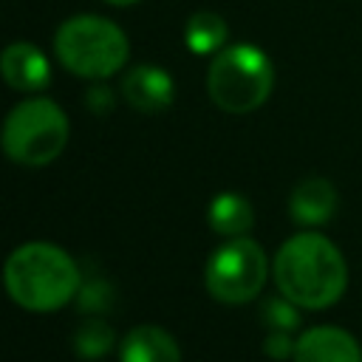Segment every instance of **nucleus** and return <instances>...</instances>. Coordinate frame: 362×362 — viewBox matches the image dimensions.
I'll list each match as a JSON object with an SVG mask.
<instances>
[{
    "label": "nucleus",
    "instance_id": "obj_7",
    "mask_svg": "<svg viewBox=\"0 0 362 362\" xmlns=\"http://www.w3.org/2000/svg\"><path fill=\"white\" fill-rule=\"evenodd\" d=\"M0 76L20 93H40L51 85V62L34 42L17 40L0 51Z\"/></svg>",
    "mask_w": 362,
    "mask_h": 362
},
{
    "label": "nucleus",
    "instance_id": "obj_8",
    "mask_svg": "<svg viewBox=\"0 0 362 362\" xmlns=\"http://www.w3.org/2000/svg\"><path fill=\"white\" fill-rule=\"evenodd\" d=\"M291 362H362V345L339 325H311L297 337Z\"/></svg>",
    "mask_w": 362,
    "mask_h": 362
},
{
    "label": "nucleus",
    "instance_id": "obj_3",
    "mask_svg": "<svg viewBox=\"0 0 362 362\" xmlns=\"http://www.w3.org/2000/svg\"><path fill=\"white\" fill-rule=\"evenodd\" d=\"M59 65L79 79H107L130 59V40L119 23L102 14H74L54 34Z\"/></svg>",
    "mask_w": 362,
    "mask_h": 362
},
{
    "label": "nucleus",
    "instance_id": "obj_5",
    "mask_svg": "<svg viewBox=\"0 0 362 362\" xmlns=\"http://www.w3.org/2000/svg\"><path fill=\"white\" fill-rule=\"evenodd\" d=\"M274 90V65L252 42L223 45L206 68V93L223 113H252Z\"/></svg>",
    "mask_w": 362,
    "mask_h": 362
},
{
    "label": "nucleus",
    "instance_id": "obj_17",
    "mask_svg": "<svg viewBox=\"0 0 362 362\" xmlns=\"http://www.w3.org/2000/svg\"><path fill=\"white\" fill-rule=\"evenodd\" d=\"M294 348H297V337H291L288 331H269L266 339H263V354L274 362H286L294 356Z\"/></svg>",
    "mask_w": 362,
    "mask_h": 362
},
{
    "label": "nucleus",
    "instance_id": "obj_6",
    "mask_svg": "<svg viewBox=\"0 0 362 362\" xmlns=\"http://www.w3.org/2000/svg\"><path fill=\"white\" fill-rule=\"evenodd\" d=\"M269 272H272L269 257L255 238L249 235L226 238L206 257L204 286L212 300L226 305H243L263 291Z\"/></svg>",
    "mask_w": 362,
    "mask_h": 362
},
{
    "label": "nucleus",
    "instance_id": "obj_4",
    "mask_svg": "<svg viewBox=\"0 0 362 362\" xmlns=\"http://www.w3.org/2000/svg\"><path fill=\"white\" fill-rule=\"evenodd\" d=\"M68 113L48 96L31 93L17 102L0 127V147L8 161L23 167H45L68 147Z\"/></svg>",
    "mask_w": 362,
    "mask_h": 362
},
{
    "label": "nucleus",
    "instance_id": "obj_19",
    "mask_svg": "<svg viewBox=\"0 0 362 362\" xmlns=\"http://www.w3.org/2000/svg\"><path fill=\"white\" fill-rule=\"evenodd\" d=\"M105 3H107V6H122V8H124V6H136L139 0H105Z\"/></svg>",
    "mask_w": 362,
    "mask_h": 362
},
{
    "label": "nucleus",
    "instance_id": "obj_16",
    "mask_svg": "<svg viewBox=\"0 0 362 362\" xmlns=\"http://www.w3.org/2000/svg\"><path fill=\"white\" fill-rule=\"evenodd\" d=\"M76 305L88 314H102L113 305V286L102 277H90L88 283L82 280L79 294H76Z\"/></svg>",
    "mask_w": 362,
    "mask_h": 362
},
{
    "label": "nucleus",
    "instance_id": "obj_10",
    "mask_svg": "<svg viewBox=\"0 0 362 362\" xmlns=\"http://www.w3.org/2000/svg\"><path fill=\"white\" fill-rule=\"evenodd\" d=\"M339 206V192L331 178L325 175H308L297 181V187L288 195V215L297 226L314 229L328 223L337 215Z\"/></svg>",
    "mask_w": 362,
    "mask_h": 362
},
{
    "label": "nucleus",
    "instance_id": "obj_9",
    "mask_svg": "<svg viewBox=\"0 0 362 362\" xmlns=\"http://www.w3.org/2000/svg\"><path fill=\"white\" fill-rule=\"evenodd\" d=\"M122 96L130 107H136L141 113H161L175 99V82H173L170 71H164L161 65L139 62L136 68H130L124 74Z\"/></svg>",
    "mask_w": 362,
    "mask_h": 362
},
{
    "label": "nucleus",
    "instance_id": "obj_13",
    "mask_svg": "<svg viewBox=\"0 0 362 362\" xmlns=\"http://www.w3.org/2000/svg\"><path fill=\"white\" fill-rule=\"evenodd\" d=\"M229 40V23L218 11H195L184 23V45L198 57H215Z\"/></svg>",
    "mask_w": 362,
    "mask_h": 362
},
{
    "label": "nucleus",
    "instance_id": "obj_18",
    "mask_svg": "<svg viewBox=\"0 0 362 362\" xmlns=\"http://www.w3.org/2000/svg\"><path fill=\"white\" fill-rule=\"evenodd\" d=\"M85 105H88L93 113L105 116V113H110V110H113L116 96H113V90H110L107 85H102V79H99L96 85H90V88H88V93H85Z\"/></svg>",
    "mask_w": 362,
    "mask_h": 362
},
{
    "label": "nucleus",
    "instance_id": "obj_11",
    "mask_svg": "<svg viewBox=\"0 0 362 362\" xmlns=\"http://www.w3.org/2000/svg\"><path fill=\"white\" fill-rule=\"evenodd\" d=\"M119 362H181V345L161 325H136L119 342Z\"/></svg>",
    "mask_w": 362,
    "mask_h": 362
},
{
    "label": "nucleus",
    "instance_id": "obj_1",
    "mask_svg": "<svg viewBox=\"0 0 362 362\" xmlns=\"http://www.w3.org/2000/svg\"><path fill=\"white\" fill-rule=\"evenodd\" d=\"M272 280L280 294L305 311H322L339 303L348 288V263L339 246L317 232L303 229L280 243L272 257Z\"/></svg>",
    "mask_w": 362,
    "mask_h": 362
},
{
    "label": "nucleus",
    "instance_id": "obj_2",
    "mask_svg": "<svg viewBox=\"0 0 362 362\" xmlns=\"http://www.w3.org/2000/svg\"><path fill=\"white\" fill-rule=\"evenodd\" d=\"M6 294L25 311H59L76 300L82 272L68 249L51 240H28L8 252L3 263Z\"/></svg>",
    "mask_w": 362,
    "mask_h": 362
},
{
    "label": "nucleus",
    "instance_id": "obj_14",
    "mask_svg": "<svg viewBox=\"0 0 362 362\" xmlns=\"http://www.w3.org/2000/svg\"><path fill=\"white\" fill-rule=\"evenodd\" d=\"M71 345H74V354H76L79 359H102V356H107V354L113 351V345H116V331H113V325H110L105 317L88 314V317L76 325Z\"/></svg>",
    "mask_w": 362,
    "mask_h": 362
},
{
    "label": "nucleus",
    "instance_id": "obj_15",
    "mask_svg": "<svg viewBox=\"0 0 362 362\" xmlns=\"http://www.w3.org/2000/svg\"><path fill=\"white\" fill-rule=\"evenodd\" d=\"M300 311L303 308L297 303H291L280 291L260 303V320H263V325L269 331H288V334H294L300 328Z\"/></svg>",
    "mask_w": 362,
    "mask_h": 362
},
{
    "label": "nucleus",
    "instance_id": "obj_12",
    "mask_svg": "<svg viewBox=\"0 0 362 362\" xmlns=\"http://www.w3.org/2000/svg\"><path fill=\"white\" fill-rule=\"evenodd\" d=\"M206 223L221 238H240L249 235L255 223V209L240 192H218L206 206Z\"/></svg>",
    "mask_w": 362,
    "mask_h": 362
}]
</instances>
